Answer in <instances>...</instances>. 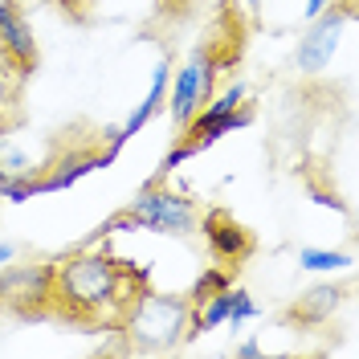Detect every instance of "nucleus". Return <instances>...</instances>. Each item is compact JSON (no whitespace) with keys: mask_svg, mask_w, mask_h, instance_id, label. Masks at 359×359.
I'll return each mask as SVG.
<instances>
[{"mask_svg":"<svg viewBox=\"0 0 359 359\" xmlns=\"http://www.w3.org/2000/svg\"><path fill=\"white\" fill-rule=\"evenodd\" d=\"M143 286V273H127L123 262L94 245H82L74 257L53 266L49 302L69 318H98L107 311H123L131 294Z\"/></svg>","mask_w":359,"mask_h":359,"instance_id":"f257e3e1","label":"nucleus"},{"mask_svg":"<svg viewBox=\"0 0 359 359\" xmlns=\"http://www.w3.org/2000/svg\"><path fill=\"white\" fill-rule=\"evenodd\" d=\"M188 311H192L188 298L156 294V290H135L131 302L123 306V331L131 335V343L139 351H172V347L184 343Z\"/></svg>","mask_w":359,"mask_h":359,"instance_id":"f03ea898","label":"nucleus"},{"mask_svg":"<svg viewBox=\"0 0 359 359\" xmlns=\"http://www.w3.org/2000/svg\"><path fill=\"white\" fill-rule=\"evenodd\" d=\"M127 212L143 233H156V237H192L201 221L196 204L184 192H172L168 184H143V192L127 204Z\"/></svg>","mask_w":359,"mask_h":359,"instance_id":"7ed1b4c3","label":"nucleus"},{"mask_svg":"<svg viewBox=\"0 0 359 359\" xmlns=\"http://www.w3.org/2000/svg\"><path fill=\"white\" fill-rule=\"evenodd\" d=\"M355 21V0H335L327 13H318L314 21H306V33L298 37V49H294V66L298 74H323V69L335 62L339 45H343V29Z\"/></svg>","mask_w":359,"mask_h":359,"instance_id":"20e7f679","label":"nucleus"},{"mask_svg":"<svg viewBox=\"0 0 359 359\" xmlns=\"http://www.w3.org/2000/svg\"><path fill=\"white\" fill-rule=\"evenodd\" d=\"M212 82H217V57H212V53H192V57L176 69L172 94H168V114H172L176 127H184V123L208 102Z\"/></svg>","mask_w":359,"mask_h":359,"instance_id":"39448f33","label":"nucleus"},{"mask_svg":"<svg viewBox=\"0 0 359 359\" xmlns=\"http://www.w3.org/2000/svg\"><path fill=\"white\" fill-rule=\"evenodd\" d=\"M196 224H201V233H204V245H208V253H212L221 266L237 269L249 253H253V233H249L245 224L229 212V208H208Z\"/></svg>","mask_w":359,"mask_h":359,"instance_id":"423d86ee","label":"nucleus"},{"mask_svg":"<svg viewBox=\"0 0 359 359\" xmlns=\"http://www.w3.org/2000/svg\"><path fill=\"white\" fill-rule=\"evenodd\" d=\"M0 57L21 78L37 69V37H33V25L25 17L21 0H0Z\"/></svg>","mask_w":359,"mask_h":359,"instance_id":"0eeeda50","label":"nucleus"},{"mask_svg":"<svg viewBox=\"0 0 359 359\" xmlns=\"http://www.w3.org/2000/svg\"><path fill=\"white\" fill-rule=\"evenodd\" d=\"M49 290H53V266H4L0 273V294H4V306L13 311H41L49 302Z\"/></svg>","mask_w":359,"mask_h":359,"instance_id":"6e6552de","label":"nucleus"},{"mask_svg":"<svg viewBox=\"0 0 359 359\" xmlns=\"http://www.w3.org/2000/svg\"><path fill=\"white\" fill-rule=\"evenodd\" d=\"M114 159L98 147V151H86V147H74L69 156L53 159V163H45L49 172H41L37 176V192L41 196H49V192H66V188H74L78 180H86L90 172H98V168H111Z\"/></svg>","mask_w":359,"mask_h":359,"instance_id":"1a4fd4ad","label":"nucleus"},{"mask_svg":"<svg viewBox=\"0 0 359 359\" xmlns=\"http://www.w3.org/2000/svg\"><path fill=\"white\" fill-rule=\"evenodd\" d=\"M253 107L249 102H241L237 111H229V114H208V111H196L180 131H184V139H192L196 147H212L217 139H224V135H233V131H245V127H253Z\"/></svg>","mask_w":359,"mask_h":359,"instance_id":"9d476101","label":"nucleus"},{"mask_svg":"<svg viewBox=\"0 0 359 359\" xmlns=\"http://www.w3.org/2000/svg\"><path fill=\"white\" fill-rule=\"evenodd\" d=\"M168 78H172V66H168V62H159V66L151 69V86H147V94H143V102L127 114V123H118L127 139H135V135H139L159 111H163V98H168Z\"/></svg>","mask_w":359,"mask_h":359,"instance_id":"9b49d317","label":"nucleus"},{"mask_svg":"<svg viewBox=\"0 0 359 359\" xmlns=\"http://www.w3.org/2000/svg\"><path fill=\"white\" fill-rule=\"evenodd\" d=\"M339 302H343V286H331V282H323V286H311V290L298 298V306H294V318L298 323H327L331 314L339 311Z\"/></svg>","mask_w":359,"mask_h":359,"instance_id":"f8f14e48","label":"nucleus"},{"mask_svg":"<svg viewBox=\"0 0 359 359\" xmlns=\"http://www.w3.org/2000/svg\"><path fill=\"white\" fill-rule=\"evenodd\" d=\"M41 172H45V163H37V156H33L29 147H21L8 131H0V180H8V176H41Z\"/></svg>","mask_w":359,"mask_h":359,"instance_id":"ddd939ff","label":"nucleus"},{"mask_svg":"<svg viewBox=\"0 0 359 359\" xmlns=\"http://www.w3.org/2000/svg\"><path fill=\"white\" fill-rule=\"evenodd\" d=\"M351 266H355V257L347 249H298V269H311V273H343Z\"/></svg>","mask_w":359,"mask_h":359,"instance_id":"4468645a","label":"nucleus"},{"mask_svg":"<svg viewBox=\"0 0 359 359\" xmlns=\"http://www.w3.org/2000/svg\"><path fill=\"white\" fill-rule=\"evenodd\" d=\"M21 74L0 57V131H8V123L17 118V102H21Z\"/></svg>","mask_w":359,"mask_h":359,"instance_id":"2eb2a0df","label":"nucleus"},{"mask_svg":"<svg viewBox=\"0 0 359 359\" xmlns=\"http://www.w3.org/2000/svg\"><path fill=\"white\" fill-rule=\"evenodd\" d=\"M229 286H233V266H208L201 278H196V286H192V294H188V302H192V306H201L208 294L229 290Z\"/></svg>","mask_w":359,"mask_h":359,"instance_id":"dca6fc26","label":"nucleus"},{"mask_svg":"<svg viewBox=\"0 0 359 359\" xmlns=\"http://www.w3.org/2000/svg\"><path fill=\"white\" fill-rule=\"evenodd\" d=\"M196 156H201V147H196V143H192V139H180V143H172V147H168V156L159 159L156 176L147 180V184H163V180L172 176V172H176V168H184V163H188V159H196Z\"/></svg>","mask_w":359,"mask_h":359,"instance_id":"f3484780","label":"nucleus"},{"mask_svg":"<svg viewBox=\"0 0 359 359\" xmlns=\"http://www.w3.org/2000/svg\"><path fill=\"white\" fill-rule=\"evenodd\" d=\"M262 314V306L253 302V294L249 290H241V286H233V298H229V318H224V327H245V323H253Z\"/></svg>","mask_w":359,"mask_h":359,"instance_id":"a211bd4d","label":"nucleus"},{"mask_svg":"<svg viewBox=\"0 0 359 359\" xmlns=\"http://www.w3.org/2000/svg\"><path fill=\"white\" fill-rule=\"evenodd\" d=\"M41 192H37V176H8L0 180V201L4 204H29L37 201Z\"/></svg>","mask_w":359,"mask_h":359,"instance_id":"6ab92c4d","label":"nucleus"},{"mask_svg":"<svg viewBox=\"0 0 359 359\" xmlns=\"http://www.w3.org/2000/svg\"><path fill=\"white\" fill-rule=\"evenodd\" d=\"M241 102H245V82H229L221 94H208V102H204L201 111H208V114H229V111H237Z\"/></svg>","mask_w":359,"mask_h":359,"instance_id":"aec40b11","label":"nucleus"},{"mask_svg":"<svg viewBox=\"0 0 359 359\" xmlns=\"http://www.w3.org/2000/svg\"><path fill=\"white\" fill-rule=\"evenodd\" d=\"M314 196V204H318V208H335V212H347V204L339 201V196H331V192H311Z\"/></svg>","mask_w":359,"mask_h":359,"instance_id":"412c9836","label":"nucleus"},{"mask_svg":"<svg viewBox=\"0 0 359 359\" xmlns=\"http://www.w3.org/2000/svg\"><path fill=\"white\" fill-rule=\"evenodd\" d=\"M331 4H335V0H306V8H302V17H306V21H314V17H318V13H327Z\"/></svg>","mask_w":359,"mask_h":359,"instance_id":"4be33fe9","label":"nucleus"},{"mask_svg":"<svg viewBox=\"0 0 359 359\" xmlns=\"http://www.w3.org/2000/svg\"><path fill=\"white\" fill-rule=\"evenodd\" d=\"M237 355H241V359H257V355H262V343H257V339H245V343H237Z\"/></svg>","mask_w":359,"mask_h":359,"instance_id":"5701e85b","label":"nucleus"},{"mask_svg":"<svg viewBox=\"0 0 359 359\" xmlns=\"http://www.w3.org/2000/svg\"><path fill=\"white\" fill-rule=\"evenodd\" d=\"M8 262H17V245L13 241H0V269L8 266Z\"/></svg>","mask_w":359,"mask_h":359,"instance_id":"b1692460","label":"nucleus"},{"mask_svg":"<svg viewBox=\"0 0 359 359\" xmlns=\"http://www.w3.org/2000/svg\"><path fill=\"white\" fill-rule=\"evenodd\" d=\"M249 8H262V4H266V0H245Z\"/></svg>","mask_w":359,"mask_h":359,"instance_id":"393cba45","label":"nucleus"},{"mask_svg":"<svg viewBox=\"0 0 359 359\" xmlns=\"http://www.w3.org/2000/svg\"><path fill=\"white\" fill-rule=\"evenodd\" d=\"M4 311H8V306H4V294H0V318H4Z\"/></svg>","mask_w":359,"mask_h":359,"instance_id":"a878e982","label":"nucleus"}]
</instances>
